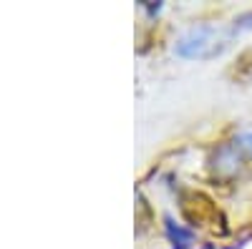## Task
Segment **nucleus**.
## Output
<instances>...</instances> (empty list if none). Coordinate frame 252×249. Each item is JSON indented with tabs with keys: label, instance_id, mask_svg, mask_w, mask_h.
I'll use <instances>...</instances> for the list:
<instances>
[{
	"label": "nucleus",
	"instance_id": "5",
	"mask_svg": "<svg viewBox=\"0 0 252 249\" xmlns=\"http://www.w3.org/2000/svg\"><path fill=\"white\" fill-rule=\"evenodd\" d=\"M166 229H169V237H172L174 242H179V247L189 244V234H187V232H182V229H179V226H177L172 219H166Z\"/></svg>",
	"mask_w": 252,
	"mask_h": 249
},
{
	"label": "nucleus",
	"instance_id": "7",
	"mask_svg": "<svg viewBox=\"0 0 252 249\" xmlns=\"http://www.w3.org/2000/svg\"><path fill=\"white\" fill-rule=\"evenodd\" d=\"M240 143H242V146H245V149H247V151L252 154V131H247V134H245V136L240 138Z\"/></svg>",
	"mask_w": 252,
	"mask_h": 249
},
{
	"label": "nucleus",
	"instance_id": "6",
	"mask_svg": "<svg viewBox=\"0 0 252 249\" xmlns=\"http://www.w3.org/2000/svg\"><path fill=\"white\" fill-rule=\"evenodd\" d=\"M247 28H252V13H245L235 20V30H247Z\"/></svg>",
	"mask_w": 252,
	"mask_h": 249
},
{
	"label": "nucleus",
	"instance_id": "1",
	"mask_svg": "<svg viewBox=\"0 0 252 249\" xmlns=\"http://www.w3.org/2000/svg\"><path fill=\"white\" fill-rule=\"evenodd\" d=\"M182 214L192 226H217L222 221L215 201L209 196H204L202 192H184L182 194Z\"/></svg>",
	"mask_w": 252,
	"mask_h": 249
},
{
	"label": "nucleus",
	"instance_id": "3",
	"mask_svg": "<svg viewBox=\"0 0 252 249\" xmlns=\"http://www.w3.org/2000/svg\"><path fill=\"white\" fill-rule=\"evenodd\" d=\"M245 166V159H242V151L237 143H224L222 149H217V154L212 156V169L217 176H224V179H232L242 171Z\"/></svg>",
	"mask_w": 252,
	"mask_h": 249
},
{
	"label": "nucleus",
	"instance_id": "4",
	"mask_svg": "<svg viewBox=\"0 0 252 249\" xmlns=\"http://www.w3.org/2000/svg\"><path fill=\"white\" fill-rule=\"evenodd\" d=\"M229 73H232V78H237V81H252V48L240 53V58L235 60V66H232Z\"/></svg>",
	"mask_w": 252,
	"mask_h": 249
},
{
	"label": "nucleus",
	"instance_id": "2",
	"mask_svg": "<svg viewBox=\"0 0 252 249\" xmlns=\"http://www.w3.org/2000/svg\"><path fill=\"white\" fill-rule=\"evenodd\" d=\"M212 40H215V28L209 26H199L192 28L179 43H177V53L182 58H199V55H209L212 53Z\"/></svg>",
	"mask_w": 252,
	"mask_h": 249
}]
</instances>
